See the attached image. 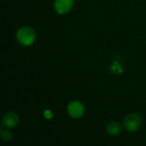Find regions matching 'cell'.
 Here are the masks:
<instances>
[{
	"label": "cell",
	"instance_id": "obj_2",
	"mask_svg": "<svg viewBox=\"0 0 146 146\" xmlns=\"http://www.w3.org/2000/svg\"><path fill=\"white\" fill-rule=\"evenodd\" d=\"M142 125V118L137 113H132L127 114L123 120V126L129 131H135Z\"/></svg>",
	"mask_w": 146,
	"mask_h": 146
},
{
	"label": "cell",
	"instance_id": "obj_1",
	"mask_svg": "<svg viewBox=\"0 0 146 146\" xmlns=\"http://www.w3.org/2000/svg\"><path fill=\"white\" fill-rule=\"evenodd\" d=\"M16 37L19 44L24 46H29L35 42V33L29 27H22L17 30Z\"/></svg>",
	"mask_w": 146,
	"mask_h": 146
},
{
	"label": "cell",
	"instance_id": "obj_8",
	"mask_svg": "<svg viewBox=\"0 0 146 146\" xmlns=\"http://www.w3.org/2000/svg\"><path fill=\"white\" fill-rule=\"evenodd\" d=\"M0 129H1V125H0Z\"/></svg>",
	"mask_w": 146,
	"mask_h": 146
},
{
	"label": "cell",
	"instance_id": "obj_5",
	"mask_svg": "<svg viewBox=\"0 0 146 146\" xmlns=\"http://www.w3.org/2000/svg\"><path fill=\"white\" fill-rule=\"evenodd\" d=\"M19 122V117L16 113L10 112L5 114L2 119V125L5 128H14Z\"/></svg>",
	"mask_w": 146,
	"mask_h": 146
},
{
	"label": "cell",
	"instance_id": "obj_4",
	"mask_svg": "<svg viewBox=\"0 0 146 146\" xmlns=\"http://www.w3.org/2000/svg\"><path fill=\"white\" fill-rule=\"evenodd\" d=\"M74 5V0H54V9L60 14L64 15L70 12Z\"/></svg>",
	"mask_w": 146,
	"mask_h": 146
},
{
	"label": "cell",
	"instance_id": "obj_7",
	"mask_svg": "<svg viewBox=\"0 0 146 146\" xmlns=\"http://www.w3.org/2000/svg\"><path fill=\"white\" fill-rule=\"evenodd\" d=\"M13 134L9 130H3L0 131V138L5 142H9L12 139Z\"/></svg>",
	"mask_w": 146,
	"mask_h": 146
},
{
	"label": "cell",
	"instance_id": "obj_6",
	"mask_svg": "<svg viewBox=\"0 0 146 146\" xmlns=\"http://www.w3.org/2000/svg\"><path fill=\"white\" fill-rule=\"evenodd\" d=\"M122 128H123V125L121 124H119V122H116V121H112L107 125L106 130L109 135L116 136L122 131Z\"/></svg>",
	"mask_w": 146,
	"mask_h": 146
},
{
	"label": "cell",
	"instance_id": "obj_3",
	"mask_svg": "<svg viewBox=\"0 0 146 146\" xmlns=\"http://www.w3.org/2000/svg\"><path fill=\"white\" fill-rule=\"evenodd\" d=\"M67 113L73 119H79L84 114V106L78 101H73L69 103Z\"/></svg>",
	"mask_w": 146,
	"mask_h": 146
}]
</instances>
